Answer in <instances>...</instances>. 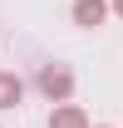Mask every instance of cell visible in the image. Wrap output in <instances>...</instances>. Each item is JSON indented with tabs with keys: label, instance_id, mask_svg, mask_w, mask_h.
<instances>
[{
	"label": "cell",
	"instance_id": "5b68a950",
	"mask_svg": "<svg viewBox=\"0 0 123 128\" xmlns=\"http://www.w3.org/2000/svg\"><path fill=\"white\" fill-rule=\"evenodd\" d=\"M108 5H113V15H118V20H123V0H108Z\"/></svg>",
	"mask_w": 123,
	"mask_h": 128
},
{
	"label": "cell",
	"instance_id": "8992f818",
	"mask_svg": "<svg viewBox=\"0 0 123 128\" xmlns=\"http://www.w3.org/2000/svg\"><path fill=\"white\" fill-rule=\"evenodd\" d=\"M98 128H108V123H98Z\"/></svg>",
	"mask_w": 123,
	"mask_h": 128
},
{
	"label": "cell",
	"instance_id": "3957f363",
	"mask_svg": "<svg viewBox=\"0 0 123 128\" xmlns=\"http://www.w3.org/2000/svg\"><path fill=\"white\" fill-rule=\"evenodd\" d=\"M20 104H25V79H20L15 69H0V113L20 108Z\"/></svg>",
	"mask_w": 123,
	"mask_h": 128
},
{
	"label": "cell",
	"instance_id": "7a4b0ae2",
	"mask_svg": "<svg viewBox=\"0 0 123 128\" xmlns=\"http://www.w3.org/2000/svg\"><path fill=\"white\" fill-rule=\"evenodd\" d=\"M108 10H113L108 0H74V10H69V15H74L79 30H98V25L108 20Z\"/></svg>",
	"mask_w": 123,
	"mask_h": 128
},
{
	"label": "cell",
	"instance_id": "277c9868",
	"mask_svg": "<svg viewBox=\"0 0 123 128\" xmlns=\"http://www.w3.org/2000/svg\"><path fill=\"white\" fill-rule=\"evenodd\" d=\"M49 128H94V123H89V113L79 108V104L64 98V104H54V113H49Z\"/></svg>",
	"mask_w": 123,
	"mask_h": 128
},
{
	"label": "cell",
	"instance_id": "6da1fadb",
	"mask_svg": "<svg viewBox=\"0 0 123 128\" xmlns=\"http://www.w3.org/2000/svg\"><path fill=\"white\" fill-rule=\"evenodd\" d=\"M40 94L49 104H64V98H74V69L69 64H40Z\"/></svg>",
	"mask_w": 123,
	"mask_h": 128
}]
</instances>
